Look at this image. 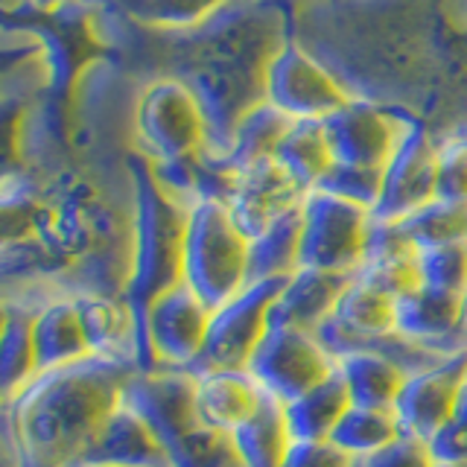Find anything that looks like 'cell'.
Wrapping results in <instances>:
<instances>
[{"instance_id": "obj_21", "label": "cell", "mask_w": 467, "mask_h": 467, "mask_svg": "<svg viewBox=\"0 0 467 467\" xmlns=\"http://www.w3.org/2000/svg\"><path fill=\"white\" fill-rule=\"evenodd\" d=\"M38 88H44L41 58L24 65L18 73H12L0 85V190H9L21 182L36 179L26 167L21 126H24V111Z\"/></svg>"}, {"instance_id": "obj_4", "label": "cell", "mask_w": 467, "mask_h": 467, "mask_svg": "<svg viewBox=\"0 0 467 467\" xmlns=\"http://www.w3.org/2000/svg\"><path fill=\"white\" fill-rule=\"evenodd\" d=\"M138 150L146 161H175L208 150V126L196 97L175 77H158L143 88L135 106Z\"/></svg>"}, {"instance_id": "obj_34", "label": "cell", "mask_w": 467, "mask_h": 467, "mask_svg": "<svg viewBox=\"0 0 467 467\" xmlns=\"http://www.w3.org/2000/svg\"><path fill=\"white\" fill-rule=\"evenodd\" d=\"M339 447L330 441H292L281 467H354Z\"/></svg>"}, {"instance_id": "obj_16", "label": "cell", "mask_w": 467, "mask_h": 467, "mask_svg": "<svg viewBox=\"0 0 467 467\" xmlns=\"http://www.w3.org/2000/svg\"><path fill=\"white\" fill-rule=\"evenodd\" d=\"M44 296H53V289L21 286L9 292V318L4 333H0V406L18 398L41 371L33 339V321Z\"/></svg>"}, {"instance_id": "obj_9", "label": "cell", "mask_w": 467, "mask_h": 467, "mask_svg": "<svg viewBox=\"0 0 467 467\" xmlns=\"http://www.w3.org/2000/svg\"><path fill=\"white\" fill-rule=\"evenodd\" d=\"M354 97L327 67L292 41L272 58L266 73V102L289 120H325Z\"/></svg>"}, {"instance_id": "obj_13", "label": "cell", "mask_w": 467, "mask_h": 467, "mask_svg": "<svg viewBox=\"0 0 467 467\" xmlns=\"http://www.w3.org/2000/svg\"><path fill=\"white\" fill-rule=\"evenodd\" d=\"M467 377V350L450 354L441 362L420 368L415 374H406L398 400L391 406V415L398 420V430L406 438L427 441V438L444 427L452 415V400Z\"/></svg>"}, {"instance_id": "obj_2", "label": "cell", "mask_w": 467, "mask_h": 467, "mask_svg": "<svg viewBox=\"0 0 467 467\" xmlns=\"http://www.w3.org/2000/svg\"><path fill=\"white\" fill-rule=\"evenodd\" d=\"M126 170L131 182V225H129L131 245H129V277H126L123 301L129 304L138 325V339H140L138 371H155L143 339L146 310H150V304L161 292L182 284L187 211L158 187L150 161L140 152L126 161Z\"/></svg>"}, {"instance_id": "obj_15", "label": "cell", "mask_w": 467, "mask_h": 467, "mask_svg": "<svg viewBox=\"0 0 467 467\" xmlns=\"http://www.w3.org/2000/svg\"><path fill=\"white\" fill-rule=\"evenodd\" d=\"M394 333L432 354L467 350L462 339V296H447L427 286H412L394 298Z\"/></svg>"}, {"instance_id": "obj_8", "label": "cell", "mask_w": 467, "mask_h": 467, "mask_svg": "<svg viewBox=\"0 0 467 467\" xmlns=\"http://www.w3.org/2000/svg\"><path fill=\"white\" fill-rule=\"evenodd\" d=\"M120 403H126L155 432L167 452V462L175 450L202 430L193 403V374L190 371H131L123 386Z\"/></svg>"}, {"instance_id": "obj_29", "label": "cell", "mask_w": 467, "mask_h": 467, "mask_svg": "<svg viewBox=\"0 0 467 467\" xmlns=\"http://www.w3.org/2000/svg\"><path fill=\"white\" fill-rule=\"evenodd\" d=\"M394 225L400 228L406 243L415 252L438 248V245H467V204L432 199Z\"/></svg>"}, {"instance_id": "obj_38", "label": "cell", "mask_w": 467, "mask_h": 467, "mask_svg": "<svg viewBox=\"0 0 467 467\" xmlns=\"http://www.w3.org/2000/svg\"><path fill=\"white\" fill-rule=\"evenodd\" d=\"M450 420H456L459 427L467 430V377L462 379V386L456 391V400H452V415H450Z\"/></svg>"}, {"instance_id": "obj_6", "label": "cell", "mask_w": 467, "mask_h": 467, "mask_svg": "<svg viewBox=\"0 0 467 467\" xmlns=\"http://www.w3.org/2000/svg\"><path fill=\"white\" fill-rule=\"evenodd\" d=\"M245 371L269 398L289 403L336 371V359L316 339V333L269 327L248 357Z\"/></svg>"}, {"instance_id": "obj_5", "label": "cell", "mask_w": 467, "mask_h": 467, "mask_svg": "<svg viewBox=\"0 0 467 467\" xmlns=\"http://www.w3.org/2000/svg\"><path fill=\"white\" fill-rule=\"evenodd\" d=\"M371 211L325 190H310L301 199V252L298 269L354 275L365 254Z\"/></svg>"}, {"instance_id": "obj_20", "label": "cell", "mask_w": 467, "mask_h": 467, "mask_svg": "<svg viewBox=\"0 0 467 467\" xmlns=\"http://www.w3.org/2000/svg\"><path fill=\"white\" fill-rule=\"evenodd\" d=\"M73 298H77V310L91 357L138 368V357H140L138 325L123 296H73Z\"/></svg>"}, {"instance_id": "obj_24", "label": "cell", "mask_w": 467, "mask_h": 467, "mask_svg": "<svg viewBox=\"0 0 467 467\" xmlns=\"http://www.w3.org/2000/svg\"><path fill=\"white\" fill-rule=\"evenodd\" d=\"M336 371L345 383L350 406L386 409V412H391L406 379L400 365L374 354V350H350V354L336 357Z\"/></svg>"}, {"instance_id": "obj_44", "label": "cell", "mask_w": 467, "mask_h": 467, "mask_svg": "<svg viewBox=\"0 0 467 467\" xmlns=\"http://www.w3.org/2000/svg\"><path fill=\"white\" fill-rule=\"evenodd\" d=\"M354 467H362V462H357V464H354Z\"/></svg>"}, {"instance_id": "obj_36", "label": "cell", "mask_w": 467, "mask_h": 467, "mask_svg": "<svg viewBox=\"0 0 467 467\" xmlns=\"http://www.w3.org/2000/svg\"><path fill=\"white\" fill-rule=\"evenodd\" d=\"M427 447L415 438H394V441L383 450H377L374 456L362 459V467H430Z\"/></svg>"}, {"instance_id": "obj_28", "label": "cell", "mask_w": 467, "mask_h": 467, "mask_svg": "<svg viewBox=\"0 0 467 467\" xmlns=\"http://www.w3.org/2000/svg\"><path fill=\"white\" fill-rule=\"evenodd\" d=\"M275 161L296 182L304 193L321 184V179L333 167L330 146L325 138L321 120H292L275 150Z\"/></svg>"}, {"instance_id": "obj_42", "label": "cell", "mask_w": 467, "mask_h": 467, "mask_svg": "<svg viewBox=\"0 0 467 467\" xmlns=\"http://www.w3.org/2000/svg\"><path fill=\"white\" fill-rule=\"evenodd\" d=\"M33 4H38V6H44V9H50V6H58L62 0H33Z\"/></svg>"}, {"instance_id": "obj_25", "label": "cell", "mask_w": 467, "mask_h": 467, "mask_svg": "<svg viewBox=\"0 0 467 467\" xmlns=\"http://www.w3.org/2000/svg\"><path fill=\"white\" fill-rule=\"evenodd\" d=\"M348 391L339 371H333L313 389L284 403V420L292 441H327L333 427L348 412Z\"/></svg>"}, {"instance_id": "obj_43", "label": "cell", "mask_w": 467, "mask_h": 467, "mask_svg": "<svg viewBox=\"0 0 467 467\" xmlns=\"http://www.w3.org/2000/svg\"><path fill=\"white\" fill-rule=\"evenodd\" d=\"M430 467H462V464H435V462H432Z\"/></svg>"}, {"instance_id": "obj_22", "label": "cell", "mask_w": 467, "mask_h": 467, "mask_svg": "<svg viewBox=\"0 0 467 467\" xmlns=\"http://www.w3.org/2000/svg\"><path fill=\"white\" fill-rule=\"evenodd\" d=\"M33 339L41 371L62 368V365H73L91 357L73 296L53 292V296L41 298L33 321Z\"/></svg>"}, {"instance_id": "obj_32", "label": "cell", "mask_w": 467, "mask_h": 467, "mask_svg": "<svg viewBox=\"0 0 467 467\" xmlns=\"http://www.w3.org/2000/svg\"><path fill=\"white\" fill-rule=\"evenodd\" d=\"M418 284L447 292V296H464L467 289V245H438L423 248L415 254Z\"/></svg>"}, {"instance_id": "obj_19", "label": "cell", "mask_w": 467, "mask_h": 467, "mask_svg": "<svg viewBox=\"0 0 467 467\" xmlns=\"http://www.w3.org/2000/svg\"><path fill=\"white\" fill-rule=\"evenodd\" d=\"M79 467H170V462L155 432L126 403H117Z\"/></svg>"}, {"instance_id": "obj_23", "label": "cell", "mask_w": 467, "mask_h": 467, "mask_svg": "<svg viewBox=\"0 0 467 467\" xmlns=\"http://www.w3.org/2000/svg\"><path fill=\"white\" fill-rule=\"evenodd\" d=\"M415 248L406 243L400 228L394 223H374L365 240V254L359 269L354 272L365 284L389 292L391 298L403 296L412 286H418V269H415Z\"/></svg>"}, {"instance_id": "obj_41", "label": "cell", "mask_w": 467, "mask_h": 467, "mask_svg": "<svg viewBox=\"0 0 467 467\" xmlns=\"http://www.w3.org/2000/svg\"><path fill=\"white\" fill-rule=\"evenodd\" d=\"M26 4V0H0V9H15V6H21Z\"/></svg>"}, {"instance_id": "obj_30", "label": "cell", "mask_w": 467, "mask_h": 467, "mask_svg": "<svg viewBox=\"0 0 467 467\" xmlns=\"http://www.w3.org/2000/svg\"><path fill=\"white\" fill-rule=\"evenodd\" d=\"M394 438H400V430L391 412H386V409L348 406V412L333 427L327 441L339 447L348 459L362 462L374 456L377 450L389 447Z\"/></svg>"}, {"instance_id": "obj_31", "label": "cell", "mask_w": 467, "mask_h": 467, "mask_svg": "<svg viewBox=\"0 0 467 467\" xmlns=\"http://www.w3.org/2000/svg\"><path fill=\"white\" fill-rule=\"evenodd\" d=\"M44 184L38 179L0 190V260L38 240Z\"/></svg>"}, {"instance_id": "obj_33", "label": "cell", "mask_w": 467, "mask_h": 467, "mask_svg": "<svg viewBox=\"0 0 467 467\" xmlns=\"http://www.w3.org/2000/svg\"><path fill=\"white\" fill-rule=\"evenodd\" d=\"M435 199L467 204V135L435 143Z\"/></svg>"}, {"instance_id": "obj_35", "label": "cell", "mask_w": 467, "mask_h": 467, "mask_svg": "<svg viewBox=\"0 0 467 467\" xmlns=\"http://www.w3.org/2000/svg\"><path fill=\"white\" fill-rule=\"evenodd\" d=\"M427 456L435 464H462L467 467V430L459 427L456 420H447L444 427H438L427 441Z\"/></svg>"}, {"instance_id": "obj_1", "label": "cell", "mask_w": 467, "mask_h": 467, "mask_svg": "<svg viewBox=\"0 0 467 467\" xmlns=\"http://www.w3.org/2000/svg\"><path fill=\"white\" fill-rule=\"evenodd\" d=\"M131 365L88 357L38 371L4 406L12 467H79L99 427L120 403Z\"/></svg>"}, {"instance_id": "obj_11", "label": "cell", "mask_w": 467, "mask_h": 467, "mask_svg": "<svg viewBox=\"0 0 467 467\" xmlns=\"http://www.w3.org/2000/svg\"><path fill=\"white\" fill-rule=\"evenodd\" d=\"M321 126H325L333 164L383 172L409 120L379 109L371 99L354 97L345 109L325 117Z\"/></svg>"}, {"instance_id": "obj_18", "label": "cell", "mask_w": 467, "mask_h": 467, "mask_svg": "<svg viewBox=\"0 0 467 467\" xmlns=\"http://www.w3.org/2000/svg\"><path fill=\"white\" fill-rule=\"evenodd\" d=\"M263 389L245 368H204L193 374V403L202 427L231 435L254 415Z\"/></svg>"}, {"instance_id": "obj_27", "label": "cell", "mask_w": 467, "mask_h": 467, "mask_svg": "<svg viewBox=\"0 0 467 467\" xmlns=\"http://www.w3.org/2000/svg\"><path fill=\"white\" fill-rule=\"evenodd\" d=\"M301 252V204L277 216L269 228L248 240V284L281 281L298 269Z\"/></svg>"}, {"instance_id": "obj_37", "label": "cell", "mask_w": 467, "mask_h": 467, "mask_svg": "<svg viewBox=\"0 0 467 467\" xmlns=\"http://www.w3.org/2000/svg\"><path fill=\"white\" fill-rule=\"evenodd\" d=\"M36 58H38V47H36V44L24 41V38L0 44V85H4L12 73H18L24 65L36 62Z\"/></svg>"}, {"instance_id": "obj_7", "label": "cell", "mask_w": 467, "mask_h": 467, "mask_svg": "<svg viewBox=\"0 0 467 467\" xmlns=\"http://www.w3.org/2000/svg\"><path fill=\"white\" fill-rule=\"evenodd\" d=\"M284 281L286 277H281V281L245 284L237 296L219 304L211 313L202 357L190 368V374L204 368H245V362L254 354L263 333L269 330V310Z\"/></svg>"}, {"instance_id": "obj_14", "label": "cell", "mask_w": 467, "mask_h": 467, "mask_svg": "<svg viewBox=\"0 0 467 467\" xmlns=\"http://www.w3.org/2000/svg\"><path fill=\"white\" fill-rule=\"evenodd\" d=\"M304 190L289 179L275 158L257 161V164L237 172V182L225 202V208L248 240L269 228L277 216L298 208Z\"/></svg>"}, {"instance_id": "obj_26", "label": "cell", "mask_w": 467, "mask_h": 467, "mask_svg": "<svg viewBox=\"0 0 467 467\" xmlns=\"http://www.w3.org/2000/svg\"><path fill=\"white\" fill-rule=\"evenodd\" d=\"M231 444L237 450L240 467H281L292 444L284 420V403L263 391L254 415L231 432Z\"/></svg>"}, {"instance_id": "obj_39", "label": "cell", "mask_w": 467, "mask_h": 467, "mask_svg": "<svg viewBox=\"0 0 467 467\" xmlns=\"http://www.w3.org/2000/svg\"><path fill=\"white\" fill-rule=\"evenodd\" d=\"M6 318H9V292L0 289V333L6 327Z\"/></svg>"}, {"instance_id": "obj_10", "label": "cell", "mask_w": 467, "mask_h": 467, "mask_svg": "<svg viewBox=\"0 0 467 467\" xmlns=\"http://www.w3.org/2000/svg\"><path fill=\"white\" fill-rule=\"evenodd\" d=\"M211 306L184 281L170 286L150 304L143 325V339L155 368L190 371L202 357L208 339Z\"/></svg>"}, {"instance_id": "obj_3", "label": "cell", "mask_w": 467, "mask_h": 467, "mask_svg": "<svg viewBox=\"0 0 467 467\" xmlns=\"http://www.w3.org/2000/svg\"><path fill=\"white\" fill-rule=\"evenodd\" d=\"M182 281L211 310L248 284V237L223 202H199L187 211Z\"/></svg>"}, {"instance_id": "obj_12", "label": "cell", "mask_w": 467, "mask_h": 467, "mask_svg": "<svg viewBox=\"0 0 467 467\" xmlns=\"http://www.w3.org/2000/svg\"><path fill=\"white\" fill-rule=\"evenodd\" d=\"M435 199V143L420 123L409 120L398 150L389 158L379 184V199L371 211L374 223H400Z\"/></svg>"}, {"instance_id": "obj_40", "label": "cell", "mask_w": 467, "mask_h": 467, "mask_svg": "<svg viewBox=\"0 0 467 467\" xmlns=\"http://www.w3.org/2000/svg\"><path fill=\"white\" fill-rule=\"evenodd\" d=\"M462 339L467 345V289H464V296H462Z\"/></svg>"}, {"instance_id": "obj_17", "label": "cell", "mask_w": 467, "mask_h": 467, "mask_svg": "<svg viewBox=\"0 0 467 467\" xmlns=\"http://www.w3.org/2000/svg\"><path fill=\"white\" fill-rule=\"evenodd\" d=\"M348 281H350V275H336V272H321V269H296L272 301L269 327L316 333L336 310V301H339Z\"/></svg>"}]
</instances>
